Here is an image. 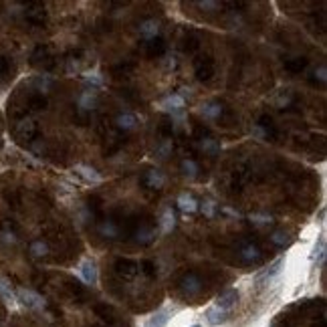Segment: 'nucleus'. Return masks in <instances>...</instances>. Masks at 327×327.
Here are the masks:
<instances>
[{
    "label": "nucleus",
    "mask_w": 327,
    "mask_h": 327,
    "mask_svg": "<svg viewBox=\"0 0 327 327\" xmlns=\"http://www.w3.org/2000/svg\"><path fill=\"white\" fill-rule=\"evenodd\" d=\"M79 273H81V279L85 281V283H97V266H95V262L91 261V259H85L83 262H81V266H79Z\"/></svg>",
    "instance_id": "obj_4"
},
{
    "label": "nucleus",
    "mask_w": 327,
    "mask_h": 327,
    "mask_svg": "<svg viewBox=\"0 0 327 327\" xmlns=\"http://www.w3.org/2000/svg\"><path fill=\"white\" fill-rule=\"evenodd\" d=\"M192 327H200V325H192Z\"/></svg>",
    "instance_id": "obj_25"
},
{
    "label": "nucleus",
    "mask_w": 327,
    "mask_h": 327,
    "mask_svg": "<svg viewBox=\"0 0 327 327\" xmlns=\"http://www.w3.org/2000/svg\"><path fill=\"white\" fill-rule=\"evenodd\" d=\"M168 150H170V141H166L160 150H158V154H160V158H166V154H168Z\"/></svg>",
    "instance_id": "obj_24"
},
{
    "label": "nucleus",
    "mask_w": 327,
    "mask_h": 327,
    "mask_svg": "<svg viewBox=\"0 0 327 327\" xmlns=\"http://www.w3.org/2000/svg\"><path fill=\"white\" fill-rule=\"evenodd\" d=\"M99 232L103 234V236H109V239H113V236H117V226L113 224V222H103V224H99Z\"/></svg>",
    "instance_id": "obj_18"
},
{
    "label": "nucleus",
    "mask_w": 327,
    "mask_h": 327,
    "mask_svg": "<svg viewBox=\"0 0 327 327\" xmlns=\"http://www.w3.org/2000/svg\"><path fill=\"white\" fill-rule=\"evenodd\" d=\"M182 170H184V174H186V176L194 178V176H196V172H198V166H196L192 160H184V162H182Z\"/></svg>",
    "instance_id": "obj_19"
},
{
    "label": "nucleus",
    "mask_w": 327,
    "mask_h": 327,
    "mask_svg": "<svg viewBox=\"0 0 327 327\" xmlns=\"http://www.w3.org/2000/svg\"><path fill=\"white\" fill-rule=\"evenodd\" d=\"M202 150L206 152V154H210V156H216L218 152H220V145L214 141V139H202Z\"/></svg>",
    "instance_id": "obj_15"
},
{
    "label": "nucleus",
    "mask_w": 327,
    "mask_h": 327,
    "mask_svg": "<svg viewBox=\"0 0 327 327\" xmlns=\"http://www.w3.org/2000/svg\"><path fill=\"white\" fill-rule=\"evenodd\" d=\"M166 323H168V313L162 309V311H156L150 319H147L145 327H164Z\"/></svg>",
    "instance_id": "obj_12"
},
{
    "label": "nucleus",
    "mask_w": 327,
    "mask_h": 327,
    "mask_svg": "<svg viewBox=\"0 0 327 327\" xmlns=\"http://www.w3.org/2000/svg\"><path fill=\"white\" fill-rule=\"evenodd\" d=\"M202 210H204V214H206V216H214L216 204H214L212 200H206V202H204V206H202Z\"/></svg>",
    "instance_id": "obj_21"
},
{
    "label": "nucleus",
    "mask_w": 327,
    "mask_h": 327,
    "mask_svg": "<svg viewBox=\"0 0 327 327\" xmlns=\"http://www.w3.org/2000/svg\"><path fill=\"white\" fill-rule=\"evenodd\" d=\"M75 172L83 178L85 182H91V184H97V182H101V176L93 170V168H87V166H77L75 168Z\"/></svg>",
    "instance_id": "obj_7"
},
{
    "label": "nucleus",
    "mask_w": 327,
    "mask_h": 327,
    "mask_svg": "<svg viewBox=\"0 0 327 327\" xmlns=\"http://www.w3.org/2000/svg\"><path fill=\"white\" fill-rule=\"evenodd\" d=\"M139 35H141L143 39L156 37V35H158V24H156V20H145V22H141V24H139Z\"/></svg>",
    "instance_id": "obj_11"
},
{
    "label": "nucleus",
    "mask_w": 327,
    "mask_h": 327,
    "mask_svg": "<svg viewBox=\"0 0 327 327\" xmlns=\"http://www.w3.org/2000/svg\"><path fill=\"white\" fill-rule=\"evenodd\" d=\"M220 111H222V107L216 105V103H210V105H206L204 109H200V113L206 117V120H214V117L220 115Z\"/></svg>",
    "instance_id": "obj_14"
},
{
    "label": "nucleus",
    "mask_w": 327,
    "mask_h": 327,
    "mask_svg": "<svg viewBox=\"0 0 327 327\" xmlns=\"http://www.w3.org/2000/svg\"><path fill=\"white\" fill-rule=\"evenodd\" d=\"M271 239H273L275 245H285V243H287V234H283V232H275V234L271 236Z\"/></svg>",
    "instance_id": "obj_23"
},
{
    "label": "nucleus",
    "mask_w": 327,
    "mask_h": 327,
    "mask_svg": "<svg viewBox=\"0 0 327 327\" xmlns=\"http://www.w3.org/2000/svg\"><path fill=\"white\" fill-rule=\"evenodd\" d=\"M243 257H245V261H255L257 257H259V249L257 247H247L245 251H243Z\"/></svg>",
    "instance_id": "obj_20"
},
{
    "label": "nucleus",
    "mask_w": 327,
    "mask_h": 327,
    "mask_svg": "<svg viewBox=\"0 0 327 327\" xmlns=\"http://www.w3.org/2000/svg\"><path fill=\"white\" fill-rule=\"evenodd\" d=\"M31 251H33V255L41 257V255H45V253H47V245H45V243H35V245L31 247Z\"/></svg>",
    "instance_id": "obj_22"
},
{
    "label": "nucleus",
    "mask_w": 327,
    "mask_h": 327,
    "mask_svg": "<svg viewBox=\"0 0 327 327\" xmlns=\"http://www.w3.org/2000/svg\"><path fill=\"white\" fill-rule=\"evenodd\" d=\"M228 317V311L224 309H218V307H210L206 311V321L210 325H218V323H224Z\"/></svg>",
    "instance_id": "obj_6"
},
{
    "label": "nucleus",
    "mask_w": 327,
    "mask_h": 327,
    "mask_svg": "<svg viewBox=\"0 0 327 327\" xmlns=\"http://www.w3.org/2000/svg\"><path fill=\"white\" fill-rule=\"evenodd\" d=\"M283 264H285V259H277V261H275V262L269 266V269H266V271H262V273L257 277V281L261 283V281H264V279H273V277H275V275L281 271V266H283Z\"/></svg>",
    "instance_id": "obj_10"
},
{
    "label": "nucleus",
    "mask_w": 327,
    "mask_h": 327,
    "mask_svg": "<svg viewBox=\"0 0 327 327\" xmlns=\"http://www.w3.org/2000/svg\"><path fill=\"white\" fill-rule=\"evenodd\" d=\"M115 124H117V128H120V130L130 131V130H133L137 126V117H135V113H122V115H117Z\"/></svg>",
    "instance_id": "obj_5"
},
{
    "label": "nucleus",
    "mask_w": 327,
    "mask_h": 327,
    "mask_svg": "<svg viewBox=\"0 0 327 327\" xmlns=\"http://www.w3.org/2000/svg\"><path fill=\"white\" fill-rule=\"evenodd\" d=\"M160 226H162V232H170V230L176 226V218H174L172 206H168L166 210L162 212V216H160Z\"/></svg>",
    "instance_id": "obj_9"
},
{
    "label": "nucleus",
    "mask_w": 327,
    "mask_h": 327,
    "mask_svg": "<svg viewBox=\"0 0 327 327\" xmlns=\"http://www.w3.org/2000/svg\"><path fill=\"white\" fill-rule=\"evenodd\" d=\"M93 105H95V93L93 91H85L81 95V99H79V107L81 109H93Z\"/></svg>",
    "instance_id": "obj_13"
},
{
    "label": "nucleus",
    "mask_w": 327,
    "mask_h": 327,
    "mask_svg": "<svg viewBox=\"0 0 327 327\" xmlns=\"http://www.w3.org/2000/svg\"><path fill=\"white\" fill-rule=\"evenodd\" d=\"M239 297H241V293L236 291V289H226L224 293H220V295L216 297V303H214V307L228 311L232 305H236V301H239Z\"/></svg>",
    "instance_id": "obj_3"
},
{
    "label": "nucleus",
    "mask_w": 327,
    "mask_h": 327,
    "mask_svg": "<svg viewBox=\"0 0 327 327\" xmlns=\"http://www.w3.org/2000/svg\"><path fill=\"white\" fill-rule=\"evenodd\" d=\"M178 206H180L182 212H194V210H198V200L190 194H182L178 198Z\"/></svg>",
    "instance_id": "obj_8"
},
{
    "label": "nucleus",
    "mask_w": 327,
    "mask_h": 327,
    "mask_svg": "<svg viewBox=\"0 0 327 327\" xmlns=\"http://www.w3.org/2000/svg\"><path fill=\"white\" fill-rule=\"evenodd\" d=\"M16 297L20 299V303H22L24 307H28V309H43V307H45V301L41 299L37 293H33V291L20 289V291H16Z\"/></svg>",
    "instance_id": "obj_2"
},
{
    "label": "nucleus",
    "mask_w": 327,
    "mask_h": 327,
    "mask_svg": "<svg viewBox=\"0 0 327 327\" xmlns=\"http://www.w3.org/2000/svg\"><path fill=\"white\" fill-rule=\"evenodd\" d=\"M147 184H150L152 188H160V186L164 184V176H162L158 170L150 172V174H147Z\"/></svg>",
    "instance_id": "obj_17"
},
{
    "label": "nucleus",
    "mask_w": 327,
    "mask_h": 327,
    "mask_svg": "<svg viewBox=\"0 0 327 327\" xmlns=\"http://www.w3.org/2000/svg\"><path fill=\"white\" fill-rule=\"evenodd\" d=\"M184 289H186L188 293H196V291L200 289V279H198L196 275H188V277L184 279Z\"/></svg>",
    "instance_id": "obj_16"
},
{
    "label": "nucleus",
    "mask_w": 327,
    "mask_h": 327,
    "mask_svg": "<svg viewBox=\"0 0 327 327\" xmlns=\"http://www.w3.org/2000/svg\"><path fill=\"white\" fill-rule=\"evenodd\" d=\"M184 107H186V101L182 95H170L162 101V109L168 111L172 117H176V120H182L184 117Z\"/></svg>",
    "instance_id": "obj_1"
}]
</instances>
